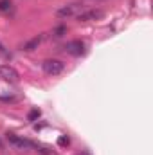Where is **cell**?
Instances as JSON below:
<instances>
[{
    "instance_id": "cell-14",
    "label": "cell",
    "mask_w": 153,
    "mask_h": 155,
    "mask_svg": "<svg viewBox=\"0 0 153 155\" xmlns=\"http://www.w3.org/2000/svg\"><path fill=\"white\" fill-rule=\"evenodd\" d=\"M2 148H4V144H2V141H0V150H2Z\"/></svg>"
},
{
    "instance_id": "cell-9",
    "label": "cell",
    "mask_w": 153,
    "mask_h": 155,
    "mask_svg": "<svg viewBox=\"0 0 153 155\" xmlns=\"http://www.w3.org/2000/svg\"><path fill=\"white\" fill-rule=\"evenodd\" d=\"M11 0H0V11L2 13H7V11H11Z\"/></svg>"
},
{
    "instance_id": "cell-2",
    "label": "cell",
    "mask_w": 153,
    "mask_h": 155,
    "mask_svg": "<svg viewBox=\"0 0 153 155\" xmlns=\"http://www.w3.org/2000/svg\"><path fill=\"white\" fill-rule=\"evenodd\" d=\"M5 137H7L9 144H11V146H15V148H16V150H20V152H25V150L34 148V143H31L29 139H24V137H20V135H16V134L7 132V134H5Z\"/></svg>"
},
{
    "instance_id": "cell-7",
    "label": "cell",
    "mask_w": 153,
    "mask_h": 155,
    "mask_svg": "<svg viewBox=\"0 0 153 155\" xmlns=\"http://www.w3.org/2000/svg\"><path fill=\"white\" fill-rule=\"evenodd\" d=\"M41 40H43V36L40 35V36H34L33 40H29V41H25V43H24V51H25V52H31V51H34V49H38V45L41 43Z\"/></svg>"
},
{
    "instance_id": "cell-5",
    "label": "cell",
    "mask_w": 153,
    "mask_h": 155,
    "mask_svg": "<svg viewBox=\"0 0 153 155\" xmlns=\"http://www.w3.org/2000/svg\"><path fill=\"white\" fill-rule=\"evenodd\" d=\"M65 51L69 52V54H72V56H83L85 52H86V45L81 41V40H72V41H67V45H65Z\"/></svg>"
},
{
    "instance_id": "cell-6",
    "label": "cell",
    "mask_w": 153,
    "mask_h": 155,
    "mask_svg": "<svg viewBox=\"0 0 153 155\" xmlns=\"http://www.w3.org/2000/svg\"><path fill=\"white\" fill-rule=\"evenodd\" d=\"M0 78H4L5 81H9V83H16L20 76H18V72L11 67V65H0Z\"/></svg>"
},
{
    "instance_id": "cell-13",
    "label": "cell",
    "mask_w": 153,
    "mask_h": 155,
    "mask_svg": "<svg viewBox=\"0 0 153 155\" xmlns=\"http://www.w3.org/2000/svg\"><path fill=\"white\" fill-rule=\"evenodd\" d=\"M77 155H90L88 152H81V153H77Z\"/></svg>"
},
{
    "instance_id": "cell-3",
    "label": "cell",
    "mask_w": 153,
    "mask_h": 155,
    "mask_svg": "<svg viewBox=\"0 0 153 155\" xmlns=\"http://www.w3.org/2000/svg\"><path fill=\"white\" fill-rule=\"evenodd\" d=\"M81 11H85L83 4H81V2H72V4H69V5L60 7L56 15H58L60 18H70V16H77Z\"/></svg>"
},
{
    "instance_id": "cell-4",
    "label": "cell",
    "mask_w": 153,
    "mask_h": 155,
    "mask_svg": "<svg viewBox=\"0 0 153 155\" xmlns=\"http://www.w3.org/2000/svg\"><path fill=\"white\" fill-rule=\"evenodd\" d=\"M105 16V11L101 9H85L77 15V22H94V20H101Z\"/></svg>"
},
{
    "instance_id": "cell-1",
    "label": "cell",
    "mask_w": 153,
    "mask_h": 155,
    "mask_svg": "<svg viewBox=\"0 0 153 155\" xmlns=\"http://www.w3.org/2000/svg\"><path fill=\"white\" fill-rule=\"evenodd\" d=\"M41 67H43V72L47 76H60L65 71V63L61 60H54V58L52 60H45L41 63Z\"/></svg>"
},
{
    "instance_id": "cell-10",
    "label": "cell",
    "mask_w": 153,
    "mask_h": 155,
    "mask_svg": "<svg viewBox=\"0 0 153 155\" xmlns=\"http://www.w3.org/2000/svg\"><path fill=\"white\" fill-rule=\"evenodd\" d=\"M40 114H41V112H40L38 108H34V110H31V112H29V121H36V119L40 117Z\"/></svg>"
},
{
    "instance_id": "cell-8",
    "label": "cell",
    "mask_w": 153,
    "mask_h": 155,
    "mask_svg": "<svg viewBox=\"0 0 153 155\" xmlns=\"http://www.w3.org/2000/svg\"><path fill=\"white\" fill-rule=\"evenodd\" d=\"M34 150L41 155H56V152H52V150H49L47 146H40V144H34Z\"/></svg>"
},
{
    "instance_id": "cell-11",
    "label": "cell",
    "mask_w": 153,
    "mask_h": 155,
    "mask_svg": "<svg viewBox=\"0 0 153 155\" xmlns=\"http://www.w3.org/2000/svg\"><path fill=\"white\" fill-rule=\"evenodd\" d=\"M58 144H60V146H67V144H69V137H67V135H61V137L58 139Z\"/></svg>"
},
{
    "instance_id": "cell-12",
    "label": "cell",
    "mask_w": 153,
    "mask_h": 155,
    "mask_svg": "<svg viewBox=\"0 0 153 155\" xmlns=\"http://www.w3.org/2000/svg\"><path fill=\"white\" fill-rule=\"evenodd\" d=\"M65 31H67L65 27H58V29H56L54 33H56V36H63V33H65Z\"/></svg>"
}]
</instances>
